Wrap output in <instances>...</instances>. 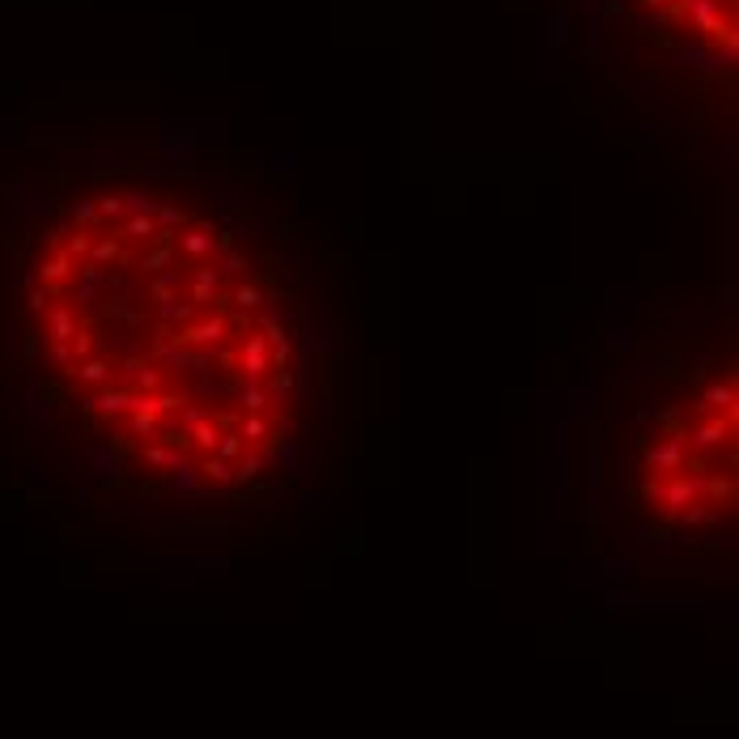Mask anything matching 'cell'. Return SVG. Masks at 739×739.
Returning a JSON list of instances; mask_svg holds the SVG:
<instances>
[{
    "label": "cell",
    "instance_id": "9a60e30c",
    "mask_svg": "<svg viewBox=\"0 0 739 739\" xmlns=\"http://www.w3.org/2000/svg\"><path fill=\"white\" fill-rule=\"evenodd\" d=\"M264 467H268V450H264V447H247L239 459H234V484L259 481V476H264Z\"/></svg>",
    "mask_w": 739,
    "mask_h": 739
},
{
    "label": "cell",
    "instance_id": "d590c367",
    "mask_svg": "<svg viewBox=\"0 0 739 739\" xmlns=\"http://www.w3.org/2000/svg\"><path fill=\"white\" fill-rule=\"evenodd\" d=\"M204 417H209V408H200V404H183V408H178V430H183V434H192Z\"/></svg>",
    "mask_w": 739,
    "mask_h": 739
},
{
    "label": "cell",
    "instance_id": "f546056e",
    "mask_svg": "<svg viewBox=\"0 0 739 739\" xmlns=\"http://www.w3.org/2000/svg\"><path fill=\"white\" fill-rule=\"evenodd\" d=\"M68 222L77 225V230H98V200H77L73 209H68Z\"/></svg>",
    "mask_w": 739,
    "mask_h": 739
},
{
    "label": "cell",
    "instance_id": "f1b7e54d",
    "mask_svg": "<svg viewBox=\"0 0 739 739\" xmlns=\"http://www.w3.org/2000/svg\"><path fill=\"white\" fill-rule=\"evenodd\" d=\"M268 391V400H276V408H290V396H293V374L290 370H276L273 383L264 387Z\"/></svg>",
    "mask_w": 739,
    "mask_h": 739
},
{
    "label": "cell",
    "instance_id": "3957f363",
    "mask_svg": "<svg viewBox=\"0 0 739 739\" xmlns=\"http://www.w3.org/2000/svg\"><path fill=\"white\" fill-rule=\"evenodd\" d=\"M692 501H701V484H697V476H689V472H672V476H663L659 484V510L667 523H675L680 518V510L684 506H692Z\"/></svg>",
    "mask_w": 739,
    "mask_h": 739
},
{
    "label": "cell",
    "instance_id": "7bdbcfd3",
    "mask_svg": "<svg viewBox=\"0 0 739 739\" xmlns=\"http://www.w3.org/2000/svg\"><path fill=\"white\" fill-rule=\"evenodd\" d=\"M659 476H650V481H642V498L646 501H650V506H655V501H659Z\"/></svg>",
    "mask_w": 739,
    "mask_h": 739
},
{
    "label": "cell",
    "instance_id": "6da1fadb",
    "mask_svg": "<svg viewBox=\"0 0 739 739\" xmlns=\"http://www.w3.org/2000/svg\"><path fill=\"white\" fill-rule=\"evenodd\" d=\"M225 332H230V319H225L222 310H209L204 319H192L175 327V344L178 349H200V353H209L213 344H222Z\"/></svg>",
    "mask_w": 739,
    "mask_h": 739
},
{
    "label": "cell",
    "instance_id": "74e56055",
    "mask_svg": "<svg viewBox=\"0 0 739 739\" xmlns=\"http://www.w3.org/2000/svg\"><path fill=\"white\" fill-rule=\"evenodd\" d=\"M247 268H251V264H247V256H242V251H234V247H230V251H222V268H217V273H225V276H242Z\"/></svg>",
    "mask_w": 739,
    "mask_h": 739
},
{
    "label": "cell",
    "instance_id": "ac0fdd59",
    "mask_svg": "<svg viewBox=\"0 0 739 739\" xmlns=\"http://www.w3.org/2000/svg\"><path fill=\"white\" fill-rule=\"evenodd\" d=\"M158 319H161V327H183V323L196 319V306L178 302V293H170V298H161L158 302Z\"/></svg>",
    "mask_w": 739,
    "mask_h": 739
},
{
    "label": "cell",
    "instance_id": "1f68e13d",
    "mask_svg": "<svg viewBox=\"0 0 739 739\" xmlns=\"http://www.w3.org/2000/svg\"><path fill=\"white\" fill-rule=\"evenodd\" d=\"M170 293H178V273L175 268H166V273H158L153 281H149V298H153V302L170 298Z\"/></svg>",
    "mask_w": 739,
    "mask_h": 739
},
{
    "label": "cell",
    "instance_id": "7402d4cb",
    "mask_svg": "<svg viewBox=\"0 0 739 739\" xmlns=\"http://www.w3.org/2000/svg\"><path fill=\"white\" fill-rule=\"evenodd\" d=\"M230 302L239 306V315H251V310H259V306H264V290H259L256 281H239V285H234V293H230Z\"/></svg>",
    "mask_w": 739,
    "mask_h": 739
},
{
    "label": "cell",
    "instance_id": "e575fe53",
    "mask_svg": "<svg viewBox=\"0 0 739 739\" xmlns=\"http://www.w3.org/2000/svg\"><path fill=\"white\" fill-rule=\"evenodd\" d=\"M153 222H158V230H183V225H187V213L170 209V204H153Z\"/></svg>",
    "mask_w": 739,
    "mask_h": 739
},
{
    "label": "cell",
    "instance_id": "f35d334b",
    "mask_svg": "<svg viewBox=\"0 0 739 739\" xmlns=\"http://www.w3.org/2000/svg\"><path fill=\"white\" fill-rule=\"evenodd\" d=\"M153 400H158V413H178L183 404H192L183 391H153Z\"/></svg>",
    "mask_w": 739,
    "mask_h": 739
},
{
    "label": "cell",
    "instance_id": "484cf974",
    "mask_svg": "<svg viewBox=\"0 0 739 739\" xmlns=\"http://www.w3.org/2000/svg\"><path fill=\"white\" fill-rule=\"evenodd\" d=\"M158 430H161V417L158 413H128V434L132 438H158Z\"/></svg>",
    "mask_w": 739,
    "mask_h": 739
},
{
    "label": "cell",
    "instance_id": "44dd1931",
    "mask_svg": "<svg viewBox=\"0 0 739 739\" xmlns=\"http://www.w3.org/2000/svg\"><path fill=\"white\" fill-rule=\"evenodd\" d=\"M85 259L107 268V264H124V259H128V251H124V242L111 234V239H94V242H90V256H85Z\"/></svg>",
    "mask_w": 739,
    "mask_h": 739
},
{
    "label": "cell",
    "instance_id": "60d3db41",
    "mask_svg": "<svg viewBox=\"0 0 739 739\" xmlns=\"http://www.w3.org/2000/svg\"><path fill=\"white\" fill-rule=\"evenodd\" d=\"M77 276H81V285H94V290H98V285H102V281H107V273H102V264H90V259H85V264H81V268H77Z\"/></svg>",
    "mask_w": 739,
    "mask_h": 739
},
{
    "label": "cell",
    "instance_id": "ffe728a7",
    "mask_svg": "<svg viewBox=\"0 0 739 739\" xmlns=\"http://www.w3.org/2000/svg\"><path fill=\"white\" fill-rule=\"evenodd\" d=\"M222 425H225V417H213V413H209V417H204V421H200V425L192 430V434H187V438H192V447L200 450V455H213L217 438H222Z\"/></svg>",
    "mask_w": 739,
    "mask_h": 739
},
{
    "label": "cell",
    "instance_id": "ba28073f",
    "mask_svg": "<svg viewBox=\"0 0 739 739\" xmlns=\"http://www.w3.org/2000/svg\"><path fill=\"white\" fill-rule=\"evenodd\" d=\"M187 293H192L196 310H213V306H222V273H217V268H196Z\"/></svg>",
    "mask_w": 739,
    "mask_h": 739
},
{
    "label": "cell",
    "instance_id": "83f0119b",
    "mask_svg": "<svg viewBox=\"0 0 739 739\" xmlns=\"http://www.w3.org/2000/svg\"><path fill=\"white\" fill-rule=\"evenodd\" d=\"M242 450H247V442H242L239 430H222V438H217V447H213V455L217 459H225V464H234Z\"/></svg>",
    "mask_w": 739,
    "mask_h": 739
},
{
    "label": "cell",
    "instance_id": "4dcf8cb0",
    "mask_svg": "<svg viewBox=\"0 0 739 739\" xmlns=\"http://www.w3.org/2000/svg\"><path fill=\"white\" fill-rule=\"evenodd\" d=\"M268 404H273V400H268V391H264L259 383H242V391H239V408H242V413H264Z\"/></svg>",
    "mask_w": 739,
    "mask_h": 739
},
{
    "label": "cell",
    "instance_id": "5bb4252c",
    "mask_svg": "<svg viewBox=\"0 0 739 739\" xmlns=\"http://www.w3.org/2000/svg\"><path fill=\"white\" fill-rule=\"evenodd\" d=\"M115 239L119 242H153L158 239V222H153V213H136V217H119L115 225Z\"/></svg>",
    "mask_w": 739,
    "mask_h": 739
},
{
    "label": "cell",
    "instance_id": "9c48e42d",
    "mask_svg": "<svg viewBox=\"0 0 739 739\" xmlns=\"http://www.w3.org/2000/svg\"><path fill=\"white\" fill-rule=\"evenodd\" d=\"M111 374H115V361L111 357H102V353L68 366V378H77V383H85V387H107L111 383Z\"/></svg>",
    "mask_w": 739,
    "mask_h": 739
},
{
    "label": "cell",
    "instance_id": "d4e9b609",
    "mask_svg": "<svg viewBox=\"0 0 739 739\" xmlns=\"http://www.w3.org/2000/svg\"><path fill=\"white\" fill-rule=\"evenodd\" d=\"M141 459H145L149 467H175V472H183V455H175V450L161 447V442H149V447H141Z\"/></svg>",
    "mask_w": 739,
    "mask_h": 739
},
{
    "label": "cell",
    "instance_id": "cb8c5ba5",
    "mask_svg": "<svg viewBox=\"0 0 739 739\" xmlns=\"http://www.w3.org/2000/svg\"><path fill=\"white\" fill-rule=\"evenodd\" d=\"M200 476L209 484H222L225 489V484H234V464H225L217 455H204V459H200Z\"/></svg>",
    "mask_w": 739,
    "mask_h": 739
},
{
    "label": "cell",
    "instance_id": "52a82bcc",
    "mask_svg": "<svg viewBox=\"0 0 739 739\" xmlns=\"http://www.w3.org/2000/svg\"><path fill=\"white\" fill-rule=\"evenodd\" d=\"M175 247H178V256H187V259H196V264H204V259L217 251V242H213V225H183L178 230V239H175Z\"/></svg>",
    "mask_w": 739,
    "mask_h": 739
},
{
    "label": "cell",
    "instance_id": "5b68a950",
    "mask_svg": "<svg viewBox=\"0 0 739 739\" xmlns=\"http://www.w3.org/2000/svg\"><path fill=\"white\" fill-rule=\"evenodd\" d=\"M119 374L132 383V391H141V396H153V391H161V366L153 361V357H141V353H132L119 361Z\"/></svg>",
    "mask_w": 739,
    "mask_h": 739
},
{
    "label": "cell",
    "instance_id": "2e32d148",
    "mask_svg": "<svg viewBox=\"0 0 739 739\" xmlns=\"http://www.w3.org/2000/svg\"><path fill=\"white\" fill-rule=\"evenodd\" d=\"M73 273H77V259L65 256V251H51L48 259H39V281L43 285H65Z\"/></svg>",
    "mask_w": 739,
    "mask_h": 739
},
{
    "label": "cell",
    "instance_id": "b9f144b4",
    "mask_svg": "<svg viewBox=\"0 0 739 739\" xmlns=\"http://www.w3.org/2000/svg\"><path fill=\"white\" fill-rule=\"evenodd\" d=\"M51 366H73V349L68 344H51Z\"/></svg>",
    "mask_w": 739,
    "mask_h": 739
},
{
    "label": "cell",
    "instance_id": "ee69618b",
    "mask_svg": "<svg viewBox=\"0 0 739 739\" xmlns=\"http://www.w3.org/2000/svg\"><path fill=\"white\" fill-rule=\"evenodd\" d=\"M230 247H234V230H225L222 239H217V251H230Z\"/></svg>",
    "mask_w": 739,
    "mask_h": 739
},
{
    "label": "cell",
    "instance_id": "8d00e7d4",
    "mask_svg": "<svg viewBox=\"0 0 739 739\" xmlns=\"http://www.w3.org/2000/svg\"><path fill=\"white\" fill-rule=\"evenodd\" d=\"M153 204H158V200H153L149 192H128V196H124V217H136V213H153Z\"/></svg>",
    "mask_w": 739,
    "mask_h": 739
},
{
    "label": "cell",
    "instance_id": "d6986e66",
    "mask_svg": "<svg viewBox=\"0 0 739 739\" xmlns=\"http://www.w3.org/2000/svg\"><path fill=\"white\" fill-rule=\"evenodd\" d=\"M675 523H684V527H714V523H723V506H709V501H692L680 510Z\"/></svg>",
    "mask_w": 739,
    "mask_h": 739
},
{
    "label": "cell",
    "instance_id": "4fadbf2b",
    "mask_svg": "<svg viewBox=\"0 0 739 739\" xmlns=\"http://www.w3.org/2000/svg\"><path fill=\"white\" fill-rule=\"evenodd\" d=\"M175 259H178L175 242H149L145 256L136 259V273H141V276H158V273H166V268H175Z\"/></svg>",
    "mask_w": 739,
    "mask_h": 739
},
{
    "label": "cell",
    "instance_id": "603a6c76",
    "mask_svg": "<svg viewBox=\"0 0 739 739\" xmlns=\"http://www.w3.org/2000/svg\"><path fill=\"white\" fill-rule=\"evenodd\" d=\"M239 434H242V442L247 447H259L264 438L273 434V425L264 421V413H242V425H239Z\"/></svg>",
    "mask_w": 739,
    "mask_h": 739
},
{
    "label": "cell",
    "instance_id": "e0dca14e",
    "mask_svg": "<svg viewBox=\"0 0 739 739\" xmlns=\"http://www.w3.org/2000/svg\"><path fill=\"white\" fill-rule=\"evenodd\" d=\"M697 484H701V498H709V506H731L735 501V481L731 476H714V472H701L697 476Z\"/></svg>",
    "mask_w": 739,
    "mask_h": 739
},
{
    "label": "cell",
    "instance_id": "d6a6232c",
    "mask_svg": "<svg viewBox=\"0 0 739 739\" xmlns=\"http://www.w3.org/2000/svg\"><path fill=\"white\" fill-rule=\"evenodd\" d=\"M256 332L268 340V349H273V344H281V340H290V336H285V323H281V315H273V310H268V315H259Z\"/></svg>",
    "mask_w": 739,
    "mask_h": 739
},
{
    "label": "cell",
    "instance_id": "ab89813d",
    "mask_svg": "<svg viewBox=\"0 0 739 739\" xmlns=\"http://www.w3.org/2000/svg\"><path fill=\"white\" fill-rule=\"evenodd\" d=\"M98 217H107V222L124 217V196H98Z\"/></svg>",
    "mask_w": 739,
    "mask_h": 739
},
{
    "label": "cell",
    "instance_id": "8fae6325",
    "mask_svg": "<svg viewBox=\"0 0 739 739\" xmlns=\"http://www.w3.org/2000/svg\"><path fill=\"white\" fill-rule=\"evenodd\" d=\"M697 413H726V417L735 421L739 417V396H735V383H714L706 387V396H701V404H697Z\"/></svg>",
    "mask_w": 739,
    "mask_h": 739
},
{
    "label": "cell",
    "instance_id": "7c38bea8",
    "mask_svg": "<svg viewBox=\"0 0 739 739\" xmlns=\"http://www.w3.org/2000/svg\"><path fill=\"white\" fill-rule=\"evenodd\" d=\"M81 327V315L73 306H48V340L51 344H68V340L77 336Z\"/></svg>",
    "mask_w": 739,
    "mask_h": 739
},
{
    "label": "cell",
    "instance_id": "8992f818",
    "mask_svg": "<svg viewBox=\"0 0 739 739\" xmlns=\"http://www.w3.org/2000/svg\"><path fill=\"white\" fill-rule=\"evenodd\" d=\"M239 374L242 383H259V374H268V340L259 332H247L239 344Z\"/></svg>",
    "mask_w": 739,
    "mask_h": 739
},
{
    "label": "cell",
    "instance_id": "4316f807",
    "mask_svg": "<svg viewBox=\"0 0 739 739\" xmlns=\"http://www.w3.org/2000/svg\"><path fill=\"white\" fill-rule=\"evenodd\" d=\"M68 349H73V361H85V357H94V353H98V332H94V327H85V323H81V327H77V336L68 340Z\"/></svg>",
    "mask_w": 739,
    "mask_h": 739
},
{
    "label": "cell",
    "instance_id": "30bf717a",
    "mask_svg": "<svg viewBox=\"0 0 739 739\" xmlns=\"http://www.w3.org/2000/svg\"><path fill=\"white\" fill-rule=\"evenodd\" d=\"M128 400H132V387L128 383H107V387H98V396L90 400V408H94L98 417H119V413H128Z\"/></svg>",
    "mask_w": 739,
    "mask_h": 739
},
{
    "label": "cell",
    "instance_id": "277c9868",
    "mask_svg": "<svg viewBox=\"0 0 739 739\" xmlns=\"http://www.w3.org/2000/svg\"><path fill=\"white\" fill-rule=\"evenodd\" d=\"M731 434H735V421L726 417V413H709L697 430H692V450H701V455H714V450L731 447Z\"/></svg>",
    "mask_w": 739,
    "mask_h": 739
},
{
    "label": "cell",
    "instance_id": "836d02e7",
    "mask_svg": "<svg viewBox=\"0 0 739 739\" xmlns=\"http://www.w3.org/2000/svg\"><path fill=\"white\" fill-rule=\"evenodd\" d=\"M90 242H94V230H73L60 251H65V256H73V259H85V256H90Z\"/></svg>",
    "mask_w": 739,
    "mask_h": 739
},
{
    "label": "cell",
    "instance_id": "7a4b0ae2",
    "mask_svg": "<svg viewBox=\"0 0 739 739\" xmlns=\"http://www.w3.org/2000/svg\"><path fill=\"white\" fill-rule=\"evenodd\" d=\"M689 459V434H667L663 442H646L642 464L650 467V476H672Z\"/></svg>",
    "mask_w": 739,
    "mask_h": 739
}]
</instances>
